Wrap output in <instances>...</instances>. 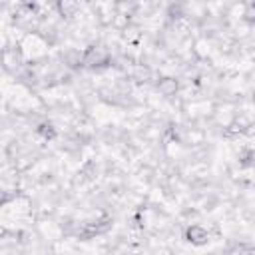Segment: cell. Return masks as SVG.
<instances>
[{"label":"cell","mask_w":255,"mask_h":255,"mask_svg":"<svg viewBox=\"0 0 255 255\" xmlns=\"http://www.w3.org/2000/svg\"><path fill=\"white\" fill-rule=\"evenodd\" d=\"M181 239L191 245V247H205L209 245L211 241V229L203 223H197V221H191V223H185L181 225Z\"/></svg>","instance_id":"obj_1"},{"label":"cell","mask_w":255,"mask_h":255,"mask_svg":"<svg viewBox=\"0 0 255 255\" xmlns=\"http://www.w3.org/2000/svg\"><path fill=\"white\" fill-rule=\"evenodd\" d=\"M155 90V94H159L163 100H173L179 96V92L183 90V82L179 80V76H171V74H159L151 86Z\"/></svg>","instance_id":"obj_2"},{"label":"cell","mask_w":255,"mask_h":255,"mask_svg":"<svg viewBox=\"0 0 255 255\" xmlns=\"http://www.w3.org/2000/svg\"><path fill=\"white\" fill-rule=\"evenodd\" d=\"M52 6H54V14H56L64 24L74 22V20L80 16V12H82V4H78V2H68V0H64V2H56V4H52Z\"/></svg>","instance_id":"obj_3"},{"label":"cell","mask_w":255,"mask_h":255,"mask_svg":"<svg viewBox=\"0 0 255 255\" xmlns=\"http://www.w3.org/2000/svg\"><path fill=\"white\" fill-rule=\"evenodd\" d=\"M235 159H237L239 169H253L255 167V147L249 145V143L241 145L237 155H235Z\"/></svg>","instance_id":"obj_4"},{"label":"cell","mask_w":255,"mask_h":255,"mask_svg":"<svg viewBox=\"0 0 255 255\" xmlns=\"http://www.w3.org/2000/svg\"><path fill=\"white\" fill-rule=\"evenodd\" d=\"M239 20L247 28H255V2H245L239 6Z\"/></svg>","instance_id":"obj_5"}]
</instances>
